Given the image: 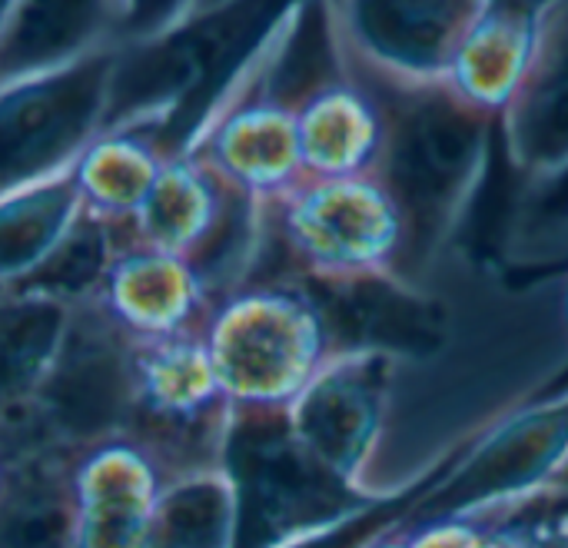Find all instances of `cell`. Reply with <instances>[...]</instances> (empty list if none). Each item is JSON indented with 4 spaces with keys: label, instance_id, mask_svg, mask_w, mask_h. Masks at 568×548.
<instances>
[{
    "label": "cell",
    "instance_id": "obj_16",
    "mask_svg": "<svg viewBox=\"0 0 568 548\" xmlns=\"http://www.w3.org/2000/svg\"><path fill=\"white\" fill-rule=\"evenodd\" d=\"M539 17H523L489 3L463 40L446 80L476 106L503 116L513 103L536 43Z\"/></svg>",
    "mask_w": 568,
    "mask_h": 548
},
{
    "label": "cell",
    "instance_id": "obj_14",
    "mask_svg": "<svg viewBox=\"0 0 568 548\" xmlns=\"http://www.w3.org/2000/svg\"><path fill=\"white\" fill-rule=\"evenodd\" d=\"M170 130L173 113L166 110L136 113L103 126L77 160V180L87 213L103 223L126 226L156 183L163 163L180 153L166 146Z\"/></svg>",
    "mask_w": 568,
    "mask_h": 548
},
{
    "label": "cell",
    "instance_id": "obj_9",
    "mask_svg": "<svg viewBox=\"0 0 568 548\" xmlns=\"http://www.w3.org/2000/svg\"><path fill=\"white\" fill-rule=\"evenodd\" d=\"M339 43L359 60L406 73L446 77L489 0H326Z\"/></svg>",
    "mask_w": 568,
    "mask_h": 548
},
{
    "label": "cell",
    "instance_id": "obj_11",
    "mask_svg": "<svg viewBox=\"0 0 568 548\" xmlns=\"http://www.w3.org/2000/svg\"><path fill=\"white\" fill-rule=\"evenodd\" d=\"M123 0H10L0 17V93L123 47Z\"/></svg>",
    "mask_w": 568,
    "mask_h": 548
},
{
    "label": "cell",
    "instance_id": "obj_24",
    "mask_svg": "<svg viewBox=\"0 0 568 548\" xmlns=\"http://www.w3.org/2000/svg\"><path fill=\"white\" fill-rule=\"evenodd\" d=\"M523 503H532V506L549 509V513H568V459L566 466H562L536 496H529V499H523Z\"/></svg>",
    "mask_w": 568,
    "mask_h": 548
},
{
    "label": "cell",
    "instance_id": "obj_5",
    "mask_svg": "<svg viewBox=\"0 0 568 548\" xmlns=\"http://www.w3.org/2000/svg\"><path fill=\"white\" fill-rule=\"evenodd\" d=\"M123 47L0 93V193L80 160L110 123Z\"/></svg>",
    "mask_w": 568,
    "mask_h": 548
},
{
    "label": "cell",
    "instance_id": "obj_1",
    "mask_svg": "<svg viewBox=\"0 0 568 548\" xmlns=\"http://www.w3.org/2000/svg\"><path fill=\"white\" fill-rule=\"evenodd\" d=\"M343 53L383 106V150L373 173L403 216L399 273L419 283L473 210L503 136V116L466 100L446 77H406L346 47Z\"/></svg>",
    "mask_w": 568,
    "mask_h": 548
},
{
    "label": "cell",
    "instance_id": "obj_17",
    "mask_svg": "<svg viewBox=\"0 0 568 548\" xmlns=\"http://www.w3.org/2000/svg\"><path fill=\"white\" fill-rule=\"evenodd\" d=\"M83 548H146L156 486L130 449H106L83 476Z\"/></svg>",
    "mask_w": 568,
    "mask_h": 548
},
{
    "label": "cell",
    "instance_id": "obj_20",
    "mask_svg": "<svg viewBox=\"0 0 568 548\" xmlns=\"http://www.w3.org/2000/svg\"><path fill=\"white\" fill-rule=\"evenodd\" d=\"M67 300L43 290H0V403L40 383L70 316Z\"/></svg>",
    "mask_w": 568,
    "mask_h": 548
},
{
    "label": "cell",
    "instance_id": "obj_28",
    "mask_svg": "<svg viewBox=\"0 0 568 548\" xmlns=\"http://www.w3.org/2000/svg\"><path fill=\"white\" fill-rule=\"evenodd\" d=\"M566 313H568V300H566Z\"/></svg>",
    "mask_w": 568,
    "mask_h": 548
},
{
    "label": "cell",
    "instance_id": "obj_21",
    "mask_svg": "<svg viewBox=\"0 0 568 548\" xmlns=\"http://www.w3.org/2000/svg\"><path fill=\"white\" fill-rule=\"evenodd\" d=\"M37 479H20L0 496V548H63L73 536L63 496Z\"/></svg>",
    "mask_w": 568,
    "mask_h": 548
},
{
    "label": "cell",
    "instance_id": "obj_4",
    "mask_svg": "<svg viewBox=\"0 0 568 548\" xmlns=\"http://www.w3.org/2000/svg\"><path fill=\"white\" fill-rule=\"evenodd\" d=\"M263 220L290 263L283 276L399 270L403 260V216L376 173L303 176L263 206Z\"/></svg>",
    "mask_w": 568,
    "mask_h": 548
},
{
    "label": "cell",
    "instance_id": "obj_23",
    "mask_svg": "<svg viewBox=\"0 0 568 548\" xmlns=\"http://www.w3.org/2000/svg\"><path fill=\"white\" fill-rule=\"evenodd\" d=\"M496 513H506L509 519L526 526L536 548H568V513H549L532 503H516Z\"/></svg>",
    "mask_w": 568,
    "mask_h": 548
},
{
    "label": "cell",
    "instance_id": "obj_3",
    "mask_svg": "<svg viewBox=\"0 0 568 548\" xmlns=\"http://www.w3.org/2000/svg\"><path fill=\"white\" fill-rule=\"evenodd\" d=\"M233 406L286 409L333 356L326 326L293 276L250 280L216 300L203 326Z\"/></svg>",
    "mask_w": 568,
    "mask_h": 548
},
{
    "label": "cell",
    "instance_id": "obj_12",
    "mask_svg": "<svg viewBox=\"0 0 568 548\" xmlns=\"http://www.w3.org/2000/svg\"><path fill=\"white\" fill-rule=\"evenodd\" d=\"M113 260L97 290L100 303L133 339L203 333L216 300L196 266L183 256L120 240L113 226Z\"/></svg>",
    "mask_w": 568,
    "mask_h": 548
},
{
    "label": "cell",
    "instance_id": "obj_8",
    "mask_svg": "<svg viewBox=\"0 0 568 548\" xmlns=\"http://www.w3.org/2000/svg\"><path fill=\"white\" fill-rule=\"evenodd\" d=\"M393 363L396 359L376 353L329 356L286 406L300 443L356 486H366V466L383 433Z\"/></svg>",
    "mask_w": 568,
    "mask_h": 548
},
{
    "label": "cell",
    "instance_id": "obj_19",
    "mask_svg": "<svg viewBox=\"0 0 568 548\" xmlns=\"http://www.w3.org/2000/svg\"><path fill=\"white\" fill-rule=\"evenodd\" d=\"M503 260L513 286L568 273V170L529 186L509 220Z\"/></svg>",
    "mask_w": 568,
    "mask_h": 548
},
{
    "label": "cell",
    "instance_id": "obj_26",
    "mask_svg": "<svg viewBox=\"0 0 568 548\" xmlns=\"http://www.w3.org/2000/svg\"><path fill=\"white\" fill-rule=\"evenodd\" d=\"M230 3H236V0H200V7H196V17H206V13H213V10H223V7H230ZM193 17V20H196Z\"/></svg>",
    "mask_w": 568,
    "mask_h": 548
},
{
    "label": "cell",
    "instance_id": "obj_6",
    "mask_svg": "<svg viewBox=\"0 0 568 548\" xmlns=\"http://www.w3.org/2000/svg\"><path fill=\"white\" fill-rule=\"evenodd\" d=\"M313 300L329 353H376L389 359H433L449 343L443 300L399 270L346 276H293Z\"/></svg>",
    "mask_w": 568,
    "mask_h": 548
},
{
    "label": "cell",
    "instance_id": "obj_13",
    "mask_svg": "<svg viewBox=\"0 0 568 548\" xmlns=\"http://www.w3.org/2000/svg\"><path fill=\"white\" fill-rule=\"evenodd\" d=\"M296 130L303 176H359L376 170L383 106L363 73L346 60L343 47L339 67L303 97Z\"/></svg>",
    "mask_w": 568,
    "mask_h": 548
},
{
    "label": "cell",
    "instance_id": "obj_18",
    "mask_svg": "<svg viewBox=\"0 0 568 548\" xmlns=\"http://www.w3.org/2000/svg\"><path fill=\"white\" fill-rule=\"evenodd\" d=\"M233 542L236 496L223 466L193 469L156 499L146 548H233Z\"/></svg>",
    "mask_w": 568,
    "mask_h": 548
},
{
    "label": "cell",
    "instance_id": "obj_27",
    "mask_svg": "<svg viewBox=\"0 0 568 548\" xmlns=\"http://www.w3.org/2000/svg\"><path fill=\"white\" fill-rule=\"evenodd\" d=\"M10 7V0H0V17H3V10Z\"/></svg>",
    "mask_w": 568,
    "mask_h": 548
},
{
    "label": "cell",
    "instance_id": "obj_22",
    "mask_svg": "<svg viewBox=\"0 0 568 548\" xmlns=\"http://www.w3.org/2000/svg\"><path fill=\"white\" fill-rule=\"evenodd\" d=\"M123 47L156 43L196 17L200 0H123Z\"/></svg>",
    "mask_w": 568,
    "mask_h": 548
},
{
    "label": "cell",
    "instance_id": "obj_25",
    "mask_svg": "<svg viewBox=\"0 0 568 548\" xmlns=\"http://www.w3.org/2000/svg\"><path fill=\"white\" fill-rule=\"evenodd\" d=\"M496 7H506L513 13H523V17H542L556 0H489Z\"/></svg>",
    "mask_w": 568,
    "mask_h": 548
},
{
    "label": "cell",
    "instance_id": "obj_7",
    "mask_svg": "<svg viewBox=\"0 0 568 548\" xmlns=\"http://www.w3.org/2000/svg\"><path fill=\"white\" fill-rule=\"evenodd\" d=\"M37 386L47 429L90 439L123 423L136 396V346L100 296L70 306L60 346Z\"/></svg>",
    "mask_w": 568,
    "mask_h": 548
},
{
    "label": "cell",
    "instance_id": "obj_15",
    "mask_svg": "<svg viewBox=\"0 0 568 548\" xmlns=\"http://www.w3.org/2000/svg\"><path fill=\"white\" fill-rule=\"evenodd\" d=\"M83 216L77 163L0 193V290L23 286Z\"/></svg>",
    "mask_w": 568,
    "mask_h": 548
},
{
    "label": "cell",
    "instance_id": "obj_2",
    "mask_svg": "<svg viewBox=\"0 0 568 548\" xmlns=\"http://www.w3.org/2000/svg\"><path fill=\"white\" fill-rule=\"evenodd\" d=\"M220 466L236 496L233 548H283L373 506L369 493L316 459L286 409L233 406Z\"/></svg>",
    "mask_w": 568,
    "mask_h": 548
},
{
    "label": "cell",
    "instance_id": "obj_10",
    "mask_svg": "<svg viewBox=\"0 0 568 548\" xmlns=\"http://www.w3.org/2000/svg\"><path fill=\"white\" fill-rule=\"evenodd\" d=\"M503 150L523 193L568 170V0L536 23L526 77L503 113Z\"/></svg>",
    "mask_w": 568,
    "mask_h": 548
}]
</instances>
